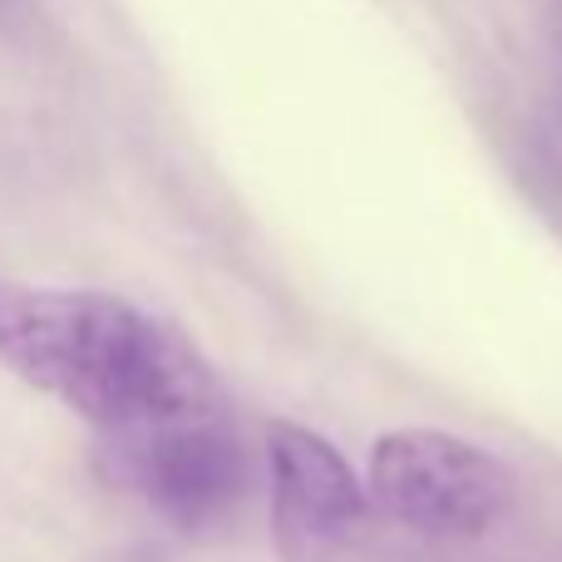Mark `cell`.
<instances>
[{
    "label": "cell",
    "mask_w": 562,
    "mask_h": 562,
    "mask_svg": "<svg viewBox=\"0 0 562 562\" xmlns=\"http://www.w3.org/2000/svg\"><path fill=\"white\" fill-rule=\"evenodd\" d=\"M0 366L89 419L99 439L227 405L207 360L114 291L0 281Z\"/></svg>",
    "instance_id": "6da1fadb"
},
{
    "label": "cell",
    "mask_w": 562,
    "mask_h": 562,
    "mask_svg": "<svg viewBox=\"0 0 562 562\" xmlns=\"http://www.w3.org/2000/svg\"><path fill=\"white\" fill-rule=\"evenodd\" d=\"M370 504L425 538H484L518 504V474L445 429H390L370 449Z\"/></svg>",
    "instance_id": "7a4b0ae2"
},
{
    "label": "cell",
    "mask_w": 562,
    "mask_h": 562,
    "mask_svg": "<svg viewBox=\"0 0 562 562\" xmlns=\"http://www.w3.org/2000/svg\"><path fill=\"white\" fill-rule=\"evenodd\" d=\"M104 459L154 514L183 533H213L243 508L252 459L233 425V409L168 419L124 439H104Z\"/></svg>",
    "instance_id": "3957f363"
},
{
    "label": "cell",
    "mask_w": 562,
    "mask_h": 562,
    "mask_svg": "<svg viewBox=\"0 0 562 562\" xmlns=\"http://www.w3.org/2000/svg\"><path fill=\"white\" fill-rule=\"evenodd\" d=\"M272 543L281 562H336L370 514V494L326 435L291 419L267 425Z\"/></svg>",
    "instance_id": "277c9868"
}]
</instances>
